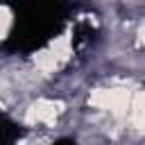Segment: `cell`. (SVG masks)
<instances>
[{"label": "cell", "mask_w": 145, "mask_h": 145, "mask_svg": "<svg viewBox=\"0 0 145 145\" xmlns=\"http://www.w3.org/2000/svg\"><path fill=\"white\" fill-rule=\"evenodd\" d=\"M129 120L136 131L143 129V93L140 91H136L134 97L129 100Z\"/></svg>", "instance_id": "3"}, {"label": "cell", "mask_w": 145, "mask_h": 145, "mask_svg": "<svg viewBox=\"0 0 145 145\" xmlns=\"http://www.w3.org/2000/svg\"><path fill=\"white\" fill-rule=\"evenodd\" d=\"M91 102L97 104L100 109H109L111 113L122 118L129 109V93H125V91H95Z\"/></svg>", "instance_id": "1"}, {"label": "cell", "mask_w": 145, "mask_h": 145, "mask_svg": "<svg viewBox=\"0 0 145 145\" xmlns=\"http://www.w3.org/2000/svg\"><path fill=\"white\" fill-rule=\"evenodd\" d=\"M61 111H63V104L61 102H54V100H36L34 104H29V109L25 113V120L29 125L52 122Z\"/></svg>", "instance_id": "2"}]
</instances>
